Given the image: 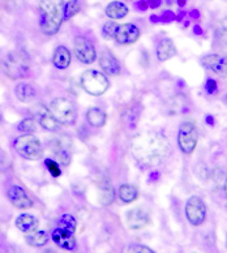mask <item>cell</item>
Instances as JSON below:
<instances>
[{
  "instance_id": "1",
  "label": "cell",
  "mask_w": 227,
  "mask_h": 253,
  "mask_svg": "<svg viewBox=\"0 0 227 253\" xmlns=\"http://www.w3.org/2000/svg\"><path fill=\"white\" fill-rule=\"evenodd\" d=\"M170 150V142L157 132L138 133L132 141V156L141 169H151L162 163Z\"/></svg>"
},
{
  "instance_id": "2",
  "label": "cell",
  "mask_w": 227,
  "mask_h": 253,
  "mask_svg": "<svg viewBox=\"0 0 227 253\" xmlns=\"http://www.w3.org/2000/svg\"><path fill=\"white\" fill-rule=\"evenodd\" d=\"M40 12V29L45 36H55L63 22L64 0H41L38 4Z\"/></svg>"
},
{
  "instance_id": "3",
  "label": "cell",
  "mask_w": 227,
  "mask_h": 253,
  "mask_svg": "<svg viewBox=\"0 0 227 253\" xmlns=\"http://www.w3.org/2000/svg\"><path fill=\"white\" fill-rule=\"evenodd\" d=\"M4 75L11 80H22L30 69V60L21 51H12L1 62Z\"/></svg>"
},
{
  "instance_id": "4",
  "label": "cell",
  "mask_w": 227,
  "mask_h": 253,
  "mask_svg": "<svg viewBox=\"0 0 227 253\" xmlns=\"http://www.w3.org/2000/svg\"><path fill=\"white\" fill-rule=\"evenodd\" d=\"M48 110L61 126H72L77 118V110L72 102L67 98H56L50 102Z\"/></svg>"
},
{
  "instance_id": "5",
  "label": "cell",
  "mask_w": 227,
  "mask_h": 253,
  "mask_svg": "<svg viewBox=\"0 0 227 253\" xmlns=\"http://www.w3.org/2000/svg\"><path fill=\"white\" fill-rule=\"evenodd\" d=\"M108 80L103 73L88 69L81 76V86L87 93L91 95H102L108 89Z\"/></svg>"
},
{
  "instance_id": "6",
  "label": "cell",
  "mask_w": 227,
  "mask_h": 253,
  "mask_svg": "<svg viewBox=\"0 0 227 253\" xmlns=\"http://www.w3.org/2000/svg\"><path fill=\"white\" fill-rule=\"evenodd\" d=\"M15 149L22 158L29 159V161L38 159L42 153L40 140L36 136H33V133H25L16 138Z\"/></svg>"
},
{
  "instance_id": "7",
  "label": "cell",
  "mask_w": 227,
  "mask_h": 253,
  "mask_svg": "<svg viewBox=\"0 0 227 253\" xmlns=\"http://www.w3.org/2000/svg\"><path fill=\"white\" fill-rule=\"evenodd\" d=\"M179 146L185 154H192L195 152L198 141V132L195 123L192 122H185L182 124L179 129V136H178Z\"/></svg>"
},
{
  "instance_id": "8",
  "label": "cell",
  "mask_w": 227,
  "mask_h": 253,
  "mask_svg": "<svg viewBox=\"0 0 227 253\" xmlns=\"http://www.w3.org/2000/svg\"><path fill=\"white\" fill-rule=\"evenodd\" d=\"M73 52L76 58L84 64H91L97 59V52L93 43L85 37H76L73 41Z\"/></svg>"
},
{
  "instance_id": "9",
  "label": "cell",
  "mask_w": 227,
  "mask_h": 253,
  "mask_svg": "<svg viewBox=\"0 0 227 253\" xmlns=\"http://www.w3.org/2000/svg\"><path fill=\"white\" fill-rule=\"evenodd\" d=\"M185 215L192 226H200L206 218V206L200 197L193 196L185 205Z\"/></svg>"
},
{
  "instance_id": "10",
  "label": "cell",
  "mask_w": 227,
  "mask_h": 253,
  "mask_svg": "<svg viewBox=\"0 0 227 253\" xmlns=\"http://www.w3.org/2000/svg\"><path fill=\"white\" fill-rule=\"evenodd\" d=\"M150 222V211L145 206H136L127 214V226L131 230H141Z\"/></svg>"
},
{
  "instance_id": "11",
  "label": "cell",
  "mask_w": 227,
  "mask_h": 253,
  "mask_svg": "<svg viewBox=\"0 0 227 253\" xmlns=\"http://www.w3.org/2000/svg\"><path fill=\"white\" fill-rule=\"evenodd\" d=\"M71 148H72V141L65 136H60L51 142V150L63 166H68L71 163V158H72Z\"/></svg>"
},
{
  "instance_id": "12",
  "label": "cell",
  "mask_w": 227,
  "mask_h": 253,
  "mask_svg": "<svg viewBox=\"0 0 227 253\" xmlns=\"http://www.w3.org/2000/svg\"><path fill=\"white\" fill-rule=\"evenodd\" d=\"M140 38V29L135 24L127 22L118 26L115 33V41L119 44H134Z\"/></svg>"
},
{
  "instance_id": "13",
  "label": "cell",
  "mask_w": 227,
  "mask_h": 253,
  "mask_svg": "<svg viewBox=\"0 0 227 253\" xmlns=\"http://www.w3.org/2000/svg\"><path fill=\"white\" fill-rule=\"evenodd\" d=\"M97 200L102 206L111 205L115 200V191L108 177L102 176L97 181Z\"/></svg>"
},
{
  "instance_id": "14",
  "label": "cell",
  "mask_w": 227,
  "mask_h": 253,
  "mask_svg": "<svg viewBox=\"0 0 227 253\" xmlns=\"http://www.w3.org/2000/svg\"><path fill=\"white\" fill-rule=\"evenodd\" d=\"M8 199L17 209L26 210L33 206V200L20 185H11L8 189Z\"/></svg>"
},
{
  "instance_id": "15",
  "label": "cell",
  "mask_w": 227,
  "mask_h": 253,
  "mask_svg": "<svg viewBox=\"0 0 227 253\" xmlns=\"http://www.w3.org/2000/svg\"><path fill=\"white\" fill-rule=\"evenodd\" d=\"M51 238L60 250L75 251L76 247H77V242H76L75 236H73V232L64 230V228H55L52 234H51Z\"/></svg>"
},
{
  "instance_id": "16",
  "label": "cell",
  "mask_w": 227,
  "mask_h": 253,
  "mask_svg": "<svg viewBox=\"0 0 227 253\" xmlns=\"http://www.w3.org/2000/svg\"><path fill=\"white\" fill-rule=\"evenodd\" d=\"M202 65L220 77H227V59L221 55H206L202 58Z\"/></svg>"
},
{
  "instance_id": "17",
  "label": "cell",
  "mask_w": 227,
  "mask_h": 253,
  "mask_svg": "<svg viewBox=\"0 0 227 253\" xmlns=\"http://www.w3.org/2000/svg\"><path fill=\"white\" fill-rule=\"evenodd\" d=\"M98 62H99L101 68L103 69V72L110 75V76H116V75L120 73V64L118 62V59L115 58V55L112 54L111 51H102Z\"/></svg>"
},
{
  "instance_id": "18",
  "label": "cell",
  "mask_w": 227,
  "mask_h": 253,
  "mask_svg": "<svg viewBox=\"0 0 227 253\" xmlns=\"http://www.w3.org/2000/svg\"><path fill=\"white\" fill-rule=\"evenodd\" d=\"M36 118L38 124L46 130L54 132V130H56L59 128L58 120L55 119L54 115H52L50 110H48V107L41 106L40 109L36 111Z\"/></svg>"
},
{
  "instance_id": "19",
  "label": "cell",
  "mask_w": 227,
  "mask_h": 253,
  "mask_svg": "<svg viewBox=\"0 0 227 253\" xmlns=\"http://www.w3.org/2000/svg\"><path fill=\"white\" fill-rule=\"evenodd\" d=\"M15 94L20 102L30 103L37 98V89L30 83H20L15 87Z\"/></svg>"
},
{
  "instance_id": "20",
  "label": "cell",
  "mask_w": 227,
  "mask_h": 253,
  "mask_svg": "<svg viewBox=\"0 0 227 253\" xmlns=\"http://www.w3.org/2000/svg\"><path fill=\"white\" fill-rule=\"evenodd\" d=\"M71 58L72 56H71L68 48L64 47V46H58L52 54V64L59 69L68 68L69 64H71Z\"/></svg>"
},
{
  "instance_id": "21",
  "label": "cell",
  "mask_w": 227,
  "mask_h": 253,
  "mask_svg": "<svg viewBox=\"0 0 227 253\" xmlns=\"http://www.w3.org/2000/svg\"><path fill=\"white\" fill-rule=\"evenodd\" d=\"M38 224H40V222H38L37 217H34L32 214H21L16 219V227L21 232H25V234L36 230L38 227Z\"/></svg>"
},
{
  "instance_id": "22",
  "label": "cell",
  "mask_w": 227,
  "mask_h": 253,
  "mask_svg": "<svg viewBox=\"0 0 227 253\" xmlns=\"http://www.w3.org/2000/svg\"><path fill=\"white\" fill-rule=\"evenodd\" d=\"M25 242L28 246L34 247V248H41V247L46 246L48 243V235L44 230H33V231L28 232V235L25 236Z\"/></svg>"
},
{
  "instance_id": "23",
  "label": "cell",
  "mask_w": 227,
  "mask_h": 253,
  "mask_svg": "<svg viewBox=\"0 0 227 253\" xmlns=\"http://www.w3.org/2000/svg\"><path fill=\"white\" fill-rule=\"evenodd\" d=\"M177 47L171 40H163L161 43L158 44L157 48V58L161 62H166L169 59L174 58L177 55Z\"/></svg>"
},
{
  "instance_id": "24",
  "label": "cell",
  "mask_w": 227,
  "mask_h": 253,
  "mask_svg": "<svg viewBox=\"0 0 227 253\" xmlns=\"http://www.w3.org/2000/svg\"><path fill=\"white\" fill-rule=\"evenodd\" d=\"M87 120L91 126L95 128H101L107 122V115L103 110L98 109V107H91L87 112Z\"/></svg>"
},
{
  "instance_id": "25",
  "label": "cell",
  "mask_w": 227,
  "mask_h": 253,
  "mask_svg": "<svg viewBox=\"0 0 227 253\" xmlns=\"http://www.w3.org/2000/svg\"><path fill=\"white\" fill-rule=\"evenodd\" d=\"M106 15L111 20H122L128 15V7L120 1H111L106 7Z\"/></svg>"
},
{
  "instance_id": "26",
  "label": "cell",
  "mask_w": 227,
  "mask_h": 253,
  "mask_svg": "<svg viewBox=\"0 0 227 253\" xmlns=\"http://www.w3.org/2000/svg\"><path fill=\"white\" fill-rule=\"evenodd\" d=\"M140 196V191L134 184H123L119 188V199L124 204L135 203Z\"/></svg>"
},
{
  "instance_id": "27",
  "label": "cell",
  "mask_w": 227,
  "mask_h": 253,
  "mask_svg": "<svg viewBox=\"0 0 227 253\" xmlns=\"http://www.w3.org/2000/svg\"><path fill=\"white\" fill-rule=\"evenodd\" d=\"M81 11V4L79 0H69L64 5V12H63V21H68L69 18L76 16Z\"/></svg>"
},
{
  "instance_id": "28",
  "label": "cell",
  "mask_w": 227,
  "mask_h": 253,
  "mask_svg": "<svg viewBox=\"0 0 227 253\" xmlns=\"http://www.w3.org/2000/svg\"><path fill=\"white\" fill-rule=\"evenodd\" d=\"M214 32H216L217 40L220 41L222 44L227 46V17L221 18L220 21L217 22Z\"/></svg>"
},
{
  "instance_id": "29",
  "label": "cell",
  "mask_w": 227,
  "mask_h": 253,
  "mask_svg": "<svg viewBox=\"0 0 227 253\" xmlns=\"http://www.w3.org/2000/svg\"><path fill=\"white\" fill-rule=\"evenodd\" d=\"M18 130L24 133H34L37 132V123L34 119H24L18 124Z\"/></svg>"
},
{
  "instance_id": "30",
  "label": "cell",
  "mask_w": 227,
  "mask_h": 253,
  "mask_svg": "<svg viewBox=\"0 0 227 253\" xmlns=\"http://www.w3.org/2000/svg\"><path fill=\"white\" fill-rule=\"evenodd\" d=\"M60 226H61V228H64V230H68V231H71V232H75L76 219L72 217V215L65 214V215H63V217L60 218Z\"/></svg>"
},
{
  "instance_id": "31",
  "label": "cell",
  "mask_w": 227,
  "mask_h": 253,
  "mask_svg": "<svg viewBox=\"0 0 227 253\" xmlns=\"http://www.w3.org/2000/svg\"><path fill=\"white\" fill-rule=\"evenodd\" d=\"M46 166L47 169H48V171H50V174L52 175L54 177H59L61 174V170L60 167H59V165L55 161H52V159H46Z\"/></svg>"
},
{
  "instance_id": "32",
  "label": "cell",
  "mask_w": 227,
  "mask_h": 253,
  "mask_svg": "<svg viewBox=\"0 0 227 253\" xmlns=\"http://www.w3.org/2000/svg\"><path fill=\"white\" fill-rule=\"evenodd\" d=\"M118 26L114 21L107 22L105 26H103V34H105L107 38H115V33L116 29H118Z\"/></svg>"
},
{
  "instance_id": "33",
  "label": "cell",
  "mask_w": 227,
  "mask_h": 253,
  "mask_svg": "<svg viewBox=\"0 0 227 253\" xmlns=\"http://www.w3.org/2000/svg\"><path fill=\"white\" fill-rule=\"evenodd\" d=\"M124 252H128V253H153L154 251L148 248V247L145 246H131V247H127Z\"/></svg>"
},
{
  "instance_id": "34",
  "label": "cell",
  "mask_w": 227,
  "mask_h": 253,
  "mask_svg": "<svg viewBox=\"0 0 227 253\" xmlns=\"http://www.w3.org/2000/svg\"><path fill=\"white\" fill-rule=\"evenodd\" d=\"M225 192H226V196H227V180L226 183H225Z\"/></svg>"
},
{
  "instance_id": "35",
  "label": "cell",
  "mask_w": 227,
  "mask_h": 253,
  "mask_svg": "<svg viewBox=\"0 0 227 253\" xmlns=\"http://www.w3.org/2000/svg\"><path fill=\"white\" fill-rule=\"evenodd\" d=\"M0 123H1V116H0Z\"/></svg>"
},
{
  "instance_id": "36",
  "label": "cell",
  "mask_w": 227,
  "mask_h": 253,
  "mask_svg": "<svg viewBox=\"0 0 227 253\" xmlns=\"http://www.w3.org/2000/svg\"><path fill=\"white\" fill-rule=\"evenodd\" d=\"M226 102H227V98H226Z\"/></svg>"
}]
</instances>
